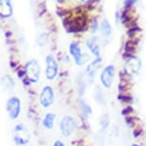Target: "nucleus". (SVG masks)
Here are the masks:
<instances>
[{"mask_svg":"<svg viewBox=\"0 0 146 146\" xmlns=\"http://www.w3.org/2000/svg\"><path fill=\"white\" fill-rule=\"evenodd\" d=\"M78 128V122L76 118L71 115H64L59 122L60 133L64 137H70Z\"/></svg>","mask_w":146,"mask_h":146,"instance_id":"1","label":"nucleus"},{"mask_svg":"<svg viewBox=\"0 0 146 146\" xmlns=\"http://www.w3.org/2000/svg\"><path fill=\"white\" fill-rule=\"evenodd\" d=\"M24 72L28 78V80L32 83H36L39 80L41 69L40 65L35 59H31L25 64Z\"/></svg>","mask_w":146,"mask_h":146,"instance_id":"2","label":"nucleus"},{"mask_svg":"<svg viewBox=\"0 0 146 146\" xmlns=\"http://www.w3.org/2000/svg\"><path fill=\"white\" fill-rule=\"evenodd\" d=\"M115 68L114 65L111 64L104 67L100 75L101 86L107 90L111 89L115 80Z\"/></svg>","mask_w":146,"mask_h":146,"instance_id":"3","label":"nucleus"},{"mask_svg":"<svg viewBox=\"0 0 146 146\" xmlns=\"http://www.w3.org/2000/svg\"><path fill=\"white\" fill-rule=\"evenodd\" d=\"M69 52L70 54L73 56L74 61L78 66H82L89 60V56L87 54H85L82 52V49L79 43H78L76 41H74L70 44L69 46Z\"/></svg>","mask_w":146,"mask_h":146,"instance_id":"4","label":"nucleus"},{"mask_svg":"<svg viewBox=\"0 0 146 146\" xmlns=\"http://www.w3.org/2000/svg\"><path fill=\"white\" fill-rule=\"evenodd\" d=\"M6 111L11 119H17L21 113V100L17 96H11L6 102Z\"/></svg>","mask_w":146,"mask_h":146,"instance_id":"5","label":"nucleus"},{"mask_svg":"<svg viewBox=\"0 0 146 146\" xmlns=\"http://www.w3.org/2000/svg\"><path fill=\"white\" fill-rule=\"evenodd\" d=\"M86 47L88 50L91 52V54L96 57V59L92 62V66L96 67L101 62V51H100V46L98 43V39L95 36L90 37L89 39L86 41Z\"/></svg>","mask_w":146,"mask_h":146,"instance_id":"6","label":"nucleus"},{"mask_svg":"<svg viewBox=\"0 0 146 146\" xmlns=\"http://www.w3.org/2000/svg\"><path fill=\"white\" fill-rule=\"evenodd\" d=\"M54 101V91L50 85H46L42 88L39 94V102L43 108H49Z\"/></svg>","mask_w":146,"mask_h":146,"instance_id":"7","label":"nucleus"},{"mask_svg":"<svg viewBox=\"0 0 146 146\" xmlns=\"http://www.w3.org/2000/svg\"><path fill=\"white\" fill-rule=\"evenodd\" d=\"M13 141L16 145H25L29 142V132L23 124H17L13 129Z\"/></svg>","mask_w":146,"mask_h":146,"instance_id":"8","label":"nucleus"},{"mask_svg":"<svg viewBox=\"0 0 146 146\" xmlns=\"http://www.w3.org/2000/svg\"><path fill=\"white\" fill-rule=\"evenodd\" d=\"M46 63V70H45V76L48 80H54L56 78L58 74V65H57L56 60L54 58L53 56L49 54L46 56L45 59Z\"/></svg>","mask_w":146,"mask_h":146,"instance_id":"9","label":"nucleus"},{"mask_svg":"<svg viewBox=\"0 0 146 146\" xmlns=\"http://www.w3.org/2000/svg\"><path fill=\"white\" fill-rule=\"evenodd\" d=\"M140 67H141L140 60L136 56H130L125 64V73L130 76L137 75L140 71Z\"/></svg>","mask_w":146,"mask_h":146,"instance_id":"10","label":"nucleus"},{"mask_svg":"<svg viewBox=\"0 0 146 146\" xmlns=\"http://www.w3.org/2000/svg\"><path fill=\"white\" fill-rule=\"evenodd\" d=\"M13 5L11 0H0V16L4 18L10 17L13 15Z\"/></svg>","mask_w":146,"mask_h":146,"instance_id":"11","label":"nucleus"},{"mask_svg":"<svg viewBox=\"0 0 146 146\" xmlns=\"http://www.w3.org/2000/svg\"><path fill=\"white\" fill-rule=\"evenodd\" d=\"M56 114L52 112H49L44 115L43 119H42V126L47 130H51L54 128V123H56Z\"/></svg>","mask_w":146,"mask_h":146,"instance_id":"12","label":"nucleus"},{"mask_svg":"<svg viewBox=\"0 0 146 146\" xmlns=\"http://www.w3.org/2000/svg\"><path fill=\"white\" fill-rule=\"evenodd\" d=\"M100 33H101V35H102L103 37L109 38L110 36H111L112 27H111V25H110L108 20L102 21V23H101L100 26Z\"/></svg>","mask_w":146,"mask_h":146,"instance_id":"13","label":"nucleus"},{"mask_svg":"<svg viewBox=\"0 0 146 146\" xmlns=\"http://www.w3.org/2000/svg\"><path fill=\"white\" fill-rule=\"evenodd\" d=\"M1 84L3 85V87L8 88L9 90H11L15 86V80L10 76H5L1 79Z\"/></svg>","mask_w":146,"mask_h":146,"instance_id":"14","label":"nucleus"},{"mask_svg":"<svg viewBox=\"0 0 146 146\" xmlns=\"http://www.w3.org/2000/svg\"><path fill=\"white\" fill-rule=\"evenodd\" d=\"M136 50V45L132 43V41H127L125 44V53L128 54L129 56H131V54Z\"/></svg>","mask_w":146,"mask_h":146,"instance_id":"15","label":"nucleus"},{"mask_svg":"<svg viewBox=\"0 0 146 146\" xmlns=\"http://www.w3.org/2000/svg\"><path fill=\"white\" fill-rule=\"evenodd\" d=\"M80 106H81V110L83 111V114L86 115L87 117L92 114V109H91V107L88 105V104H86L85 102H82Z\"/></svg>","mask_w":146,"mask_h":146,"instance_id":"16","label":"nucleus"},{"mask_svg":"<svg viewBox=\"0 0 146 146\" xmlns=\"http://www.w3.org/2000/svg\"><path fill=\"white\" fill-rule=\"evenodd\" d=\"M98 29H100V26H98V22L96 20V18H94V20L92 22V26H91V30H92V33H96L98 31Z\"/></svg>","mask_w":146,"mask_h":146,"instance_id":"17","label":"nucleus"},{"mask_svg":"<svg viewBox=\"0 0 146 146\" xmlns=\"http://www.w3.org/2000/svg\"><path fill=\"white\" fill-rule=\"evenodd\" d=\"M140 31V29L137 26L136 27H131V28H129V31H128V35L129 36H133V35H135L137 34V33H139Z\"/></svg>","mask_w":146,"mask_h":146,"instance_id":"18","label":"nucleus"},{"mask_svg":"<svg viewBox=\"0 0 146 146\" xmlns=\"http://www.w3.org/2000/svg\"><path fill=\"white\" fill-rule=\"evenodd\" d=\"M129 98H130V96H122V95H120V96H119V95H118L117 100H120V101H122V102L129 103V102H130Z\"/></svg>","mask_w":146,"mask_h":146,"instance_id":"19","label":"nucleus"},{"mask_svg":"<svg viewBox=\"0 0 146 146\" xmlns=\"http://www.w3.org/2000/svg\"><path fill=\"white\" fill-rule=\"evenodd\" d=\"M96 3H98V0H89V1L87 2V7L89 8L90 10H92L95 8Z\"/></svg>","mask_w":146,"mask_h":146,"instance_id":"20","label":"nucleus"},{"mask_svg":"<svg viewBox=\"0 0 146 146\" xmlns=\"http://www.w3.org/2000/svg\"><path fill=\"white\" fill-rule=\"evenodd\" d=\"M52 146H65V144H64V142L61 141V140L57 139L53 143V145H52Z\"/></svg>","mask_w":146,"mask_h":146,"instance_id":"21","label":"nucleus"},{"mask_svg":"<svg viewBox=\"0 0 146 146\" xmlns=\"http://www.w3.org/2000/svg\"><path fill=\"white\" fill-rule=\"evenodd\" d=\"M136 1L137 0H124V4H125V6H131V5H133Z\"/></svg>","mask_w":146,"mask_h":146,"instance_id":"22","label":"nucleus"},{"mask_svg":"<svg viewBox=\"0 0 146 146\" xmlns=\"http://www.w3.org/2000/svg\"><path fill=\"white\" fill-rule=\"evenodd\" d=\"M140 133H141V130H140V129H136V130L134 131V137H137L139 136Z\"/></svg>","mask_w":146,"mask_h":146,"instance_id":"23","label":"nucleus"},{"mask_svg":"<svg viewBox=\"0 0 146 146\" xmlns=\"http://www.w3.org/2000/svg\"><path fill=\"white\" fill-rule=\"evenodd\" d=\"M131 146H140V145H139V144H137V143H136V142H134V143H132Z\"/></svg>","mask_w":146,"mask_h":146,"instance_id":"24","label":"nucleus"},{"mask_svg":"<svg viewBox=\"0 0 146 146\" xmlns=\"http://www.w3.org/2000/svg\"><path fill=\"white\" fill-rule=\"evenodd\" d=\"M81 1H84V0H81Z\"/></svg>","mask_w":146,"mask_h":146,"instance_id":"25","label":"nucleus"}]
</instances>
